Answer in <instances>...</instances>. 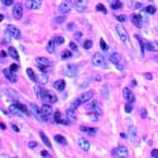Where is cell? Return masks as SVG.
I'll return each instance as SVG.
<instances>
[{
	"instance_id": "obj_34",
	"label": "cell",
	"mask_w": 158,
	"mask_h": 158,
	"mask_svg": "<svg viewBox=\"0 0 158 158\" xmlns=\"http://www.w3.org/2000/svg\"><path fill=\"white\" fill-rule=\"evenodd\" d=\"M3 92L4 94H6L9 98H12V99H18V95H17V92L15 91H13V90H10V89H5V90H3Z\"/></svg>"
},
{
	"instance_id": "obj_32",
	"label": "cell",
	"mask_w": 158,
	"mask_h": 158,
	"mask_svg": "<svg viewBox=\"0 0 158 158\" xmlns=\"http://www.w3.org/2000/svg\"><path fill=\"white\" fill-rule=\"evenodd\" d=\"M55 141H56L58 144H61V145H66V144H67V141H66L65 137L58 135V134H56V135H55Z\"/></svg>"
},
{
	"instance_id": "obj_23",
	"label": "cell",
	"mask_w": 158,
	"mask_h": 158,
	"mask_svg": "<svg viewBox=\"0 0 158 158\" xmlns=\"http://www.w3.org/2000/svg\"><path fill=\"white\" fill-rule=\"evenodd\" d=\"M128 138L132 141V142H135L137 141V128L134 125H130L129 126V129H128Z\"/></svg>"
},
{
	"instance_id": "obj_55",
	"label": "cell",
	"mask_w": 158,
	"mask_h": 158,
	"mask_svg": "<svg viewBox=\"0 0 158 158\" xmlns=\"http://www.w3.org/2000/svg\"><path fill=\"white\" fill-rule=\"evenodd\" d=\"M73 37H75L76 39H80L81 38V33H80V32H76V33L73 34Z\"/></svg>"
},
{
	"instance_id": "obj_54",
	"label": "cell",
	"mask_w": 158,
	"mask_h": 158,
	"mask_svg": "<svg viewBox=\"0 0 158 158\" xmlns=\"http://www.w3.org/2000/svg\"><path fill=\"white\" fill-rule=\"evenodd\" d=\"M9 53L8 52H5V51H2V60H4V58H6V56H8Z\"/></svg>"
},
{
	"instance_id": "obj_8",
	"label": "cell",
	"mask_w": 158,
	"mask_h": 158,
	"mask_svg": "<svg viewBox=\"0 0 158 158\" xmlns=\"http://www.w3.org/2000/svg\"><path fill=\"white\" fill-rule=\"evenodd\" d=\"M6 32L10 34V37L12 38H15V39H19L20 37H22V33H20V30L19 28H17L15 25H12V24H9L6 27Z\"/></svg>"
},
{
	"instance_id": "obj_43",
	"label": "cell",
	"mask_w": 158,
	"mask_h": 158,
	"mask_svg": "<svg viewBox=\"0 0 158 158\" xmlns=\"http://www.w3.org/2000/svg\"><path fill=\"white\" fill-rule=\"evenodd\" d=\"M100 47H101L102 51H108V48H109V46L105 43V40H104V39H100Z\"/></svg>"
},
{
	"instance_id": "obj_40",
	"label": "cell",
	"mask_w": 158,
	"mask_h": 158,
	"mask_svg": "<svg viewBox=\"0 0 158 158\" xmlns=\"http://www.w3.org/2000/svg\"><path fill=\"white\" fill-rule=\"evenodd\" d=\"M53 42H55L56 44H63V43H65V39H63L62 37H58L57 36V37L53 38Z\"/></svg>"
},
{
	"instance_id": "obj_38",
	"label": "cell",
	"mask_w": 158,
	"mask_h": 158,
	"mask_svg": "<svg viewBox=\"0 0 158 158\" xmlns=\"http://www.w3.org/2000/svg\"><path fill=\"white\" fill-rule=\"evenodd\" d=\"M61 57L63 58V60H68V58H71L72 57V53H71V51H63L62 53H61Z\"/></svg>"
},
{
	"instance_id": "obj_12",
	"label": "cell",
	"mask_w": 158,
	"mask_h": 158,
	"mask_svg": "<svg viewBox=\"0 0 158 158\" xmlns=\"http://www.w3.org/2000/svg\"><path fill=\"white\" fill-rule=\"evenodd\" d=\"M92 96H94V91H86V92L81 94L80 96L77 98V100L80 101V104H85V102L90 101L92 99Z\"/></svg>"
},
{
	"instance_id": "obj_35",
	"label": "cell",
	"mask_w": 158,
	"mask_h": 158,
	"mask_svg": "<svg viewBox=\"0 0 158 158\" xmlns=\"http://www.w3.org/2000/svg\"><path fill=\"white\" fill-rule=\"evenodd\" d=\"M110 6H111V9L117 10V9H121V8H123V4H121L120 0H114V2H111Z\"/></svg>"
},
{
	"instance_id": "obj_28",
	"label": "cell",
	"mask_w": 158,
	"mask_h": 158,
	"mask_svg": "<svg viewBox=\"0 0 158 158\" xmlns=\"http://www.w3.org/2000/svg\"><path fill=\"white\" fill-rule=\"evenodd\" d=\"M39 137H40V139H42V142H43L48 148H52V144H51V142H49V139H48V137L43 133V132H39Z\"/></svg>"
},
{
	"instance_id": "obj_31",
	"label": "cell",
	"mask_w": 158,
	"mask_h": 158,
	"mask_svg": "<svg viewBox=\"0 0 158 158\" xmlns=\"http://www.w3.org/2000/svg\"><path fill=\"white\" fill-rule=\"evenodd\" d=\"M27 75H28V77L33 81V82H36V81H38V77H37V75L34 73V71L32 70V68H27Z\"/></svg>"
},
{
	"instance_id": "obj_4",
	"label": "cell",
	"mask_w": 158,
	"mask_h": 158,
	"mask_svg": "<svg viewBox=\"0 0 158 158\" xmlns=\"http://www.w3.org/2000/svg\"><path fill=\"white\" fill-rule=\"evenodd\" d=\"M40 99H42V101L46 102V104H53V102L57 101L56 94H52L51 91H42Z\"/></svg>"
},
{
	"instance_id": "obj_58",
	"label": "cell",
	"mask_w": 158,
	"mask_h": 158,
	"mask_svg": "<svg viewBox=\"0 0 158 158\" xmlns=\"http://www.w3.org/2000/svg\"><path fill=\"white\" fill-rule=\"evenodd\" d=\"M0 128H2V130H5L6 129V125L4 123H0Z\"/></svg>"
},
{
	"instance_id": "obj_14",
	"label": "cell",
	"mask_w": 158,
	"mask_h": 158,
	"mask_svg": "<svg viewBox=\"0 0 158 158\" xmlns=\"http://www.w3.org/2000/svg\"><path fill=\"white\" fill-rule=\"evenodd\" d=\"M79 72V68L75 66V65H68L66 68H65V75L68 76V77H75Z\"/></svg>"
},
{
	"instance_id": "obj_7",
	"label": "cell",
	"mask_w": 158,
	"mask_h": 158,
	"mask_svg": "<svg viewBox=\"0 0 158 158\" xmlns=\"http://www.w3.org/2000/svg\"><path fill=\"white\" fill-rule=\"evenodd\" d=\"M117 33L120 37L123 43H128V42H129V37H128V33H126V29L121 24H118L117 25Z\"/></svg>"
},
{
	"instance_id": "obj_6",
	"label": "cell",
	"mask_w": 158,
	"mask_h": 158,
	"mask_svg": "<svg viewBox=\"0 0 158 158\" xmlns=\"http://www.w3.org/2000/svg\"><path fill=\"white\" fill-rule=\"evenodd\" d=\"M73 6V0H65L58 8V13H61L62 15H65L66 13H68Z\"/></svg>"
},
{
	"instance_id": "obj_61",
	"label": "cell",
	"mask_w": 158,
	"mask_h": 158,
	"mask_svg": "<svg viewBox=\"0 0 158 158\" xmlns=\"http://www.w3.org/2000/svg\"><path fill=\"white\" fill-rule=\"evenodd\" d=\"M129 2H130V5H132V4H133V3L135 2V0H129Z\"/></svg>"
},
{
	"instance_id": "obj_44",
	"label": "cell",
	"mask_w": 158,
	"mask_h": 158,
	"mask_svg": "<svg viewBox=\"0 0 158 158\" xmlns=\"http://www.w3.org/2000/svg\"><path fill=\"white\" fill-rule=\"evenodd\" d=\"M9 68H10V71H12V72H14V73H15V72L19 70V66H18V63H13V65L10 66Z\"/></svg>"
},
{
	"instance_id": "obj_24",
	"label": "cell",
	"mask_w": 158,
	"mask_h": 158,
	"mask_svg": "<svg viewBox=\"0 0 158 158\" xmlns=\"http://www.w3.org/2000/svg\"><path fill=\"white\" fill-rule=\"evenodd\" d=\"M80 130L83 132V133H86L89 135H95L98 133V130L95 129V128H90V126H85V125H81L80 126Z\"/></svg>"
},
{
	"instance_id": "obj_26",
	"label": "cell",
	"mask_w": 158,
	"mask_h": 158,
	"mask_svg": "<svg viewBox=\"0 0 158 158\" xmlns=\"http://www.w3.org/2000/svg\"><path fill=\"white\" fill-rule=\"evenodd\" d=\"M145 48L147 51H152V52H158V43L157 42H147L145 43Z\"/></svg>"
},
{
	"instance_id": "obj_53",
	"label": "cell",
	"mask_w": 158,
	"mask_h": 158,
	"mask_svg": "<svg viewBox=\"0 0 158 158\" xmlns=\"http://www.w3.org/2000/svg\"><path fill=\"white\" fill-rule=\"evenodd\" d=\"M40 156H42V157H46V158H49V157H51V154H49L48 152H46V151H42V152H40Z\"/></svg>"
},
{
	"instance_id": "obj_22",
	"label": "cell",
	"mask_w": 158,
	"mask_h": 158,
	"mask_svg": "<svg viewBox=\"0 0 158 158\" xmlns=\"http://www.w3.org/2000/svg\"><path fill=\"white\" fill-rule=\"evenodd\" d=\"M36 62L38 65H42V66H46V67H51L52 66V61L46 58V57H37L36 58Z\"/></svg>"
},
{
	"instance_id": "obj_52",
	"label": "cell",
	"mask_w": 158,
	"mask_h": 158,
	"mask_svg": "<svg viewBox=\"0 0 158 158\" xmlns=\"http://www.w3.org/2000/svg\"><path fill=\"white\" fill-rule=\"evenodd\" d=\"M141 117L144 119V118H147V110L143 108V109H141Z\"/></svg>"
},
{
	"instance_id": "obj_46",
	"label": "cell",
	"mask_w": 158,
	"mask_h": 158,
	"mask_svg": "<svg viewBox=\"0 0 158 158\" xmlns=\"http://www.w3.org/2000/svg\"><path fill=\"white\" fill-rule=\"evenodd\" d=\"M2 3H3V5H5V6H10V5H13L14 0H2Z\"/></svg>"
},
{
	"instance_id": "obj_33",
	"label": "cell",
	"mask_w": 158,
	"mask_h": 158,
	"mask_svg": "<svg viewBox=\"0 0 158 158\" xmlns=\"http://www.w3.org/2000/svg\"><path fill=\"white\" fill-rule=\"evenodd\" d=\"M37 77H38V82L39 83H46L48 81V76H47V73H44V72H42V73H39V75H37Z\"/></svg>"
},
{
	"instance_id": "obj_30",
	"label": "cell",
	"mask_w": 158,
	"mask_h": 158,
	"mask_svg": "<svg viewBox=\"0 0 158 158\" xmlns=\"http://www.w3.org/2000/svg\"><path fill=\"white\" fill-rule=\"evenodd\" d=\"M46 49H47L48 53H55V51H56V43L53 42V39L48 42V44H47Z\"/></svg>"
},
{
	"instance_id": "obj_56",
	"label": "cell",
	"mask_w": 158,
	"mask_h": 158,
	"mask_svg": "<svg viewBox=\"0 0 158 158\" xmlns=\"http://www.w3.org/2000/svg\"><path fill=\"white\" fill-rule=\"evenodd\" d=\"M12 129H13L14 132H17V133L19 132V128H18V126H17L15 124H12Z\"/></svg>"
},
{
	"instance_id": "obj_57",
	"label": "cell",
	"mask_w": 158,
	"mask_h": 158,
	"mask_svg": "<svg viewBox=\"0 0 158 158\" xmlns=\"http://www.w3.org/2000/svg\"><path fill=\"white\" fill-rule=\"evenodd\" d=\"M144 77L147 79V80H152L153 77H152V75H151V73H145V75H144Z\"/></svg>"
},
{
	"instance_id": "obj_2",
	"label": "cell",
	"mask_w": 158,
	"mask_h": 158,
	"mask_svg": "<svg viewBox=\"0 0 158 158\" xmlns=\"http://www.w3.org/2000/svg\"><path fill=\"white\" fill-rule=\"evenodd\" d=\"M91 63L95 67H100V68H106V61H105L104 56L101 53H95L91 58Z\"/></svg>"
},
{
	"instance_id": "obj_47",
	"label": "cell",
	"mask_w": 158,
	"mask_h": 158,
	"mask_svg": "<svg viewBox=\"0 0 158 158\" xmlns=\"http://www.w3.org/2000/svg\"><path fill=\"white\" fill-rule=\"evenodd\" d=\"M65 20H66V17H65V15H63V17H60V18H56V19H55V22H56L57 24H61L62 22H65Z\"/></svg>"
},
{
	"instance_id": "obj_15",
	"label": "cell",
	"mask_w": 158,
	"mask_h": 158,
	"mask_svg": "<svg viewBox=\"0 0 158 158\" xmlns=\"http://www.w3.org/2000/svg\"><path fill=\"white\" fill-rule=\"evenodd\" d=\"M3 75H4L10 82H17V81H18L17 75H15L14 72L10 71V68H4V70H3Z\"/></svg>"
},
{
	"instance_id": "obj_3",
	"label": "cell",
	"mask_w": 158,
	"mask_h": 158,
	"mask_svg": "<svg viewBox=\"0 0 158 158\" xmlns=\"http://www.w3.org/2000/svg\"><path fill=\"white\" fill-rule=\"evenodd\" d=\"M111 156L113 157H117V158H126V157L129 156V152H128V149H126V147L119 145L115 149H113Z\"/></svg>"
},
{
	"instance_id": "obj_41",
	"label": "cell",
	"mask_w": 158,
	"mask_h": 158,
	"mask_svg": "<svg viewBox=\"0 0 158 158\" xmlns=\"http://www.w3.org/2000/svg\"><path fill=\"white\" fill-rule=\"evenodd\" d=\"M83 48L85 49H90V48H92V40H85L83 42Z\"/></svg>"
},
{
	"instance_id": "obj_5",
	"label": "cell",
	"mask_w": 158,
	"mask_h": 158,
	"mask_svg": "<svg viewBox=\"0 0 158 158\" xmlns=\"http://www.w3.org/2000/svg\"><path fill=\"white\" fill-rule=\"evenodd\" d=\"M40 113H42V119H43V121H47L49 118H51V115L53 114V110H52V106H51V104H43V106L40 108Z\"/></svg>"
},
{
	"instance_id": "obj_19",
	"label": "cell",
	"mask_w": 158,
	"mask_h": 158,
	"mask_svg": "<svg viewBox=\"0 0 158 158\" xmlns=\"http://www.w3.org/2000/svg\"><path fill=\"white\" fill-rule=\"evenodd\" d=\"M130 19H132V23H133L137 28H142V27H143V19H142V15H139V14H133Z\"/></svg>"
},
{
	"instance_id": "obj_11",
	"label": "cell",
	"mask_w": 158,
	"mask_h": 158,
	"mask_svg": "<svg viewBox=\"0 0 158 158\" xmlns=\"http://www.w3.org/2000/svg\"><path fill=\"white\" fill-rule=\"evenodd\" d=\"M123 98L126 100V102H134L135 101V96H134V94L128 89V87H124L123 89Z\"/></svg>"
},
{
	"instance_id": "obj_9",
	"label": "cell",
	"mask_w": 158,
	"mask_h": 158,
	"mask_svg": "<svg viewBox=\"0 0 158 158\" xmlns=\"http://www.w3.org/2000/svg\"><path fill=\"white\" fill-rule=\"evenodd\" d=\"M13 17L15 19H18V20L23 18V5L20 3L14 5V8H13Z\"/></svg>"
},
{
	"instance_id": "obj_21",
	"label": "cell",
	"mask_w": 158,
	"mask_h": 158,
	"mask_svg": "<svg viewBox=\"0 0 158 158\" xmlns=\"http://www.w3.org/2000/svg\"><path fill=\"white\" fill-rule=\"evenodd\" d=\"M77 144H79L80 148H81L82 151H85V152H87V151L90 149V142L86 141L85 138H80V139L77 141Z\"/></svg>"
},
{
	"instance_id": "obj_48",
	"label": "cell",
	"mask_w": 158,
	"mask_h": 158,
	"mask_svg": "<svg viewBox=\"0 0 158 158\" xmlns=\"http://www.w3.org/2000/svg\"><path fill=\"white\" fill-rule=\"evenodd\" d=\"M132 110H133V106H132V102H128L125 105V111L126 113H132Z\"/></svg>"
},
{
	"instance_id": "obj_20",
	"label": "cell",
	"mask_w": 158,
	"mask_h": 158,
	"mask_svg": "<svg viewBox=\"0 0 158 158\" xmlns=\"http://www.w3.org/2000/svg\"><path fill=\"white\" fill-rule=\"evenodd\" d=\"M90 109L94 111V114H96L98 117H100V115L102 114V110H101V106H100V104L98 101H92L90 104Z\"/></svg>"
},
{
	"instance_id": "obj_60",
	"label": "cell",
	"mask_w": 158,
	"mask_h": 158,
	"mask_svg": "<svg viewBox=\"0 0 158 158\" xmlns=\"http://www.w3.org/2000/svg\"><path fill=\"white\" fill-rule=\"evenodd\" d=\"M120 137H121V138H126V137H128V135H125L124 133H121V134H120Z\"/></svg>"
},
{
	"instance_id": "obj_37",
	"label": "cell",
	"mask_w": 158,
	"mask_h": 158,
	"mask_svg": "<svg viewBox=\"0 0 158 158\" xmlns=\"http://www.w3.org/2000/svg\"><path fill=\"white\" fill-rule=\"evenodd\" d=\"M14 105H15V106H18L20 110H22L23 113H25L27 115H28V109H27V106H25V105H23V104H20V102H18V101H14L13 102Z\"/></svg>"
},
{
	"instance_id": "obj_17",
	"label": "cell",
	"mask_w": 158,
	"mask_h": 158,
	"mask_svg": "<svg viewBox=\"0 0 158 158\" xmlns=\"http://www.w3.org/2000/svg\"><path fill=\"white\" fill-rule=\"evenodd\" d=\"M55 123L57 124H62V125H70V120L66 118V119H62V114L60 111H56L55 113Z\"/></svg>"
},
{
	"instance_id": "obj_27",
	"label": "cell",
	"mask_w": 158,
	"mask_h": 158,
	"mask_svg": "<svg viewBox=\"0 0 158 158\" xmlns=\"http://www.w3.org/2000/svg\"><path fill=\"white\" fill-rule=\"evenodd\" d=\"M66 118L71 121V123H73V121H76V114H75V111H73V109H68L67 111H66Z\"/></svg>"
},
{
	"instance_id": "obj_16",
	"label": "cell",
	"mask_w": 158,
	"mask_h": 158,
	"mask_svg": "<svg viewBox=\"0 0 158 158\" xmlns=\"http://www.w3.org/2000/svg\"><path fill=\"white\" fill-rule=\"evenodd\" d=\"M86 6H87V0H76L75 3V8L79 13H83L86 10Z\"/></svg>"
},
{
	"instance_id": "obj_42",
	"label": "cell",
	"mask_w": 158,
	"mask_h": 158,
	"mask_svg": "<svg viewBox=\"0 0 158 158\" xmlns=\"http://www.w3.org/2000/svg\"><path fill=\"white\" fill-rule=\"evenodd\" d=\"M79 105H80V101H79V100L76 99V100H73V101L71 102V106H70V108H71V109H73V110H75L76 108H79Z\"/></svg>"
},
{
	"instance_id": "obj_49",
	"label": "cell",
	"mask_w": 158,
	"mask_h": 158,
	"mask_svg": "<svg viewBox=\"0 0 158 158\" xmlns=\"http://www.w3.org/2000/svg\"><path fill=\"white\" fill-rule=\"evenodd\" d=\"M37 145H38V144H37V142H29V143H28V147H29L30 149L37 148Z\"/></svg>"
},
{
	"instance_id": "obj_50",
	"label": "cell",
	"mask_w": 158,
	"mask_h": 158,
	"mask_svg": "<svg viewBox=\"0 0 158 158\" xmlns=\"http://www.w3.org/2000/svg\"><path fill=\"white\" fill-rule=\"evenodd\" d=\"M117 19L119 20L120 23H124V22H126V17H125V15H118V17H117Z\"/></svg>"
},
{
	"instance_id": "obj_59",
	"label": "cell",
	"mask_w": 158,
	"mask_h": 158,
	"mask_svg": "<svg viewBox=\"0 0 158 158\" xmlns=\"http://www.w3.org/2000/svg\"><path fill=\"white\" fill-rule=\"evenodd\" d=\"M130 85H132V86H137V82H135V80H132V82H130Z\"/></svg>"
},
{
	"instance_id": "obj_45",
	"label": "cell",
	"mask_w": 158,
	"mask_h": 158,
	"mask_svg": "<svg viewBox=\"0 0 158 158\" xmlns=\"http://www.w3.org/2000/svg\"><path fill=\"white\" fill-rule=\"evenodd\" d=\"M70 48L72 49V51H79V46H77V43H75V42H71L70 43Z\"/></svg>"
},
{
	"instance_id": "obj_13",
	"label": "cell",
	"mask_w": 158,
	"mask_h": 158,
	"mask_svg": "<svg viewBox=\"0 0 158 158\" xmlns=\"http://www.w3.org/2000/svg\"><path fill=\"white\" fill-rule=\"evenodd\" d=\"M42 5V0H27L25 2V6L30 10H37L39 9Z\"/></svg>"
},
{
	"instance_id": "obj_36",
	"label": "cell",
	"mask_w": 158,
	"mask_h": 158,
	"mask_svg": "<svg viewBox=\"0 0 158 158\" xmlns=\"http://www.w3.org/2000/svg\"><path fill=\"white\" fill-rule=\"evenodd\" d=\"M157 12V9L154 5H148L144 8V13H148V14H154Z\"/></svg>"
},
{
	"instance_id": "obj_39",
	"label": "cell",
	"mask_w": 158,
	"mask_h": 158,
	"mask_svg": "<svg viewBox=\"0 0 158 158\" xmlns=\"http://www.w3.org/2000/svg\"><path fill=\"white\" fill-rule=\"evenodd\" d=\"M96 12H101V13H104V14H106L108 10H106V8H105L102 4H98V5H96Z\"/></svg>"
},
{
	"instance_id": "obj_25",
	"label": "cell",
	"mask_w": 158,
	"mask_h": 158,
	"mask_svg": "<svg viewBox=\"0 0 158 158\" xmlns=\"http://www.w3.org/2000/svg\"><path fill=\"white\" fill-rule=\"evenodd\" d=\"M53 87H55L57 91H63V90H65V87H66V82L63 81V80H57V81H55V83H53Z\"/></svg>"
},
{
	"instance_id": "obj_18",
	"label": "cell",
	"mask_w": 158,
	"mask_h": 158,
	"mask_svg": "<svg viewBox=\"0 0 158 158\" xmlns=\"http://www.w3.org/2000/svg\"><path fill=\"white\" fill-rule=\"evenodd\" d=\"M9 113H10V114L17 115V117H27V114H25V113H23V111L20 110L18 106H15L14 104H12V105L9 106Z\"/></svg>"
},
{
	"instance_id": "obj_10",
	"label": "cell",
	"mask_w": 158,
	"mask_h": 158,
	"mask_svg": "<svg viewBox=\"0 0 158 158\" xmlns=\"http://www.w3.org/2000/svg\"><path fill=\"white\" fill-rule=\"evenodd\" d=\"M29 111L33 114L39 121H43V119H42V113H40V110L38 109V106L36 104H32V102L29 104Z\"/></svg>"
},
{
	"instance_id": "obj_51",
	"label": "cell",
	"mask_w": 158,
	"mask_h": 158,
	"mask_svg": "<svg viewBox=\"0 0 158 158\" xmlns=\"http://www.w3.org/2000/svg\"><path fill=\"white\" fill-rule=\"evenodd\" d=\"M151 157H152V158H158V151H157V149H153V151L151 152Z\"/></svg>"
},
{
	"instance_id": "obj_29",
	"label": "cell",
	"mask_w": 158,
	"mask_h": 158,
	"mask_svg": "<svg viewBox=\"0 0 158 158\" xmlns=\"http://www.w3.org/2000/svg\"><path fill=\"white\" fill-rule=\"evenodd\" d=\"M8 53H9V56H10V57L14 58L15 61H18V60H19V55H18V52H17V49H15L14 47H9Z\"/></svg>"
},
{
	"instance_id": "obj_1",
	"label": "cell",
	"mask_w": 158,
	"mask_h": 158,
	"mask_svg": "<svg viewBox=\"0 0 158 158\" xmlns=\"http://www.w3.org/2000/svg\"><path fill=\"white\" fill-rule=\"evenodd\" d=\"M110 61H111V63H113V65L117 67V68H119V70H124V68H125V61H124V58L118 53V52H114V53L110 55Z\"/></svg>"
}]
</instances>
